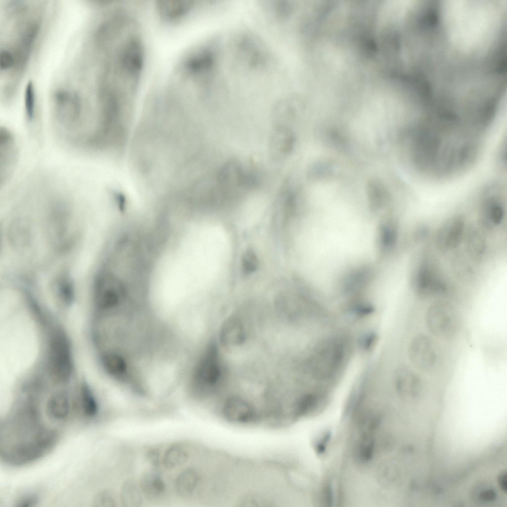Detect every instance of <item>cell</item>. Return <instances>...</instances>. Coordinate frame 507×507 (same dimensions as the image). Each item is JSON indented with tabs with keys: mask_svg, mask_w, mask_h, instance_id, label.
Instances as JSON below:
<instances>
[{
	"mask_svg": "<svg viewBox=\"0 0 507 507\" xmlns=\"http://www.w3.org/2000/svg\"><path fill=\"white\" fill-rule=\"evenodd\" d=\"M1 458L9 464L22 465L35 461L56 444L58 433L42 422L32 400L18 404L0 423Z\"/></svg>",
	"mask_w": 507,
	"mask_h": 507,
	"instance_id": "1",
	"label": "cell"
},
{
	"mask_svg": "<svg viewBox=\"0 0 507 507\" xmlns=\"http://www.w3.org/2000/svg\"><path fill=\"white\" fill-rule=\"evenodd\" d=\"M425 321L428 330L434 335L448 338L454 336L458 328L459 318L454 306L444 301H438L427 310Z\"/></svg>",
	"mask_w": 507,
	"mask_h": 507,
	"instance_id": "2",
	"label": "cell"
},
{
	"mask_svg": "<svg viewBox=\"0 0 507 507\" xmlns=\"http://www.w3.org/2000/svg\"><path fill=\"white\" fill-rule=\"evenodd\" d=\"M415 292L422 297L443 294L447 290L446 281L436 264L430 259H422L415 268L411 277Z\"/></svg>",
	"mask_w": 507,
	"mask_h": 507,
	"instance_id": "3",
	"label": "cell"
},
{
	"mask_svg": "<svg viewBox=\"0 0 507 507\" xmlns=\"http://www.w3.org/2000/svg\"><path fill=\"white\" fill-rule=\"evenodd\" d=\"M49 363L57 380L65 382L70 379L73 370L71 349L66 335L60 331L54 333L50 339Z\"/></svg>",
	"mask_w": 507,
	"mask_h": 507,
	"instance_id": "4",
	"label": "cell"
},
{
	"mask_svg": "<svg viewBox=\"0 0 507 507\" xmlns=\"http://www.w3.org/2000/svg\"><path fill=\"white\" fill-rule=\"evenodd\" d=\"M221 367L216 345L211 343L206 349L197 368L195 383L201 390L217 385L221 376Z\"/></svg>",
	"mask_w": 507,
	"mask_h": 507,
	"instance_id": "5",
	"label": "cell"
},
{
	"mask_svg": "<svg viewBox=\"0 0 507 507\" xmlns=\"http://www.w3.org/2000/svg\"><path fill=\"white\" fill-rule=\"evenodd\" d=\"M408 355L413 364L418 369L429 371L436 366L438 360V348L430 336L419 334L411 340Z\"/></svg>",
	"mask_w": 507,
	"mask_h": 507,
	"instance_id": "6",
	"label": "cell"
},
{
	"mask_svg": "<svg viewBox=\"0 0 507 507\" xmlns=\"http://www.w3.org/2000/svg\"><path fill=\"white\" fill-rule=\"evenodd\" d=\"M221 412L225 420L235 424H254L261 420L260 415L254 406L238 396L227 399Z\"/></svg>",
	"mask_w": 507,
	"mask_h": 507,
	"instance_id": "7",
	"label": "cell"
},
{
	"mask_svg": "<svg viewBox=\"0 0 507 507\" xmlns=\"http://www.w3.org/2000/svg\"><path fill=\"white\" fill-rule=\"evenodd\" d=\"M465 222L460 215L448 219L440 227L436 237V245L442 252H449L459 244L464 232Z\"/></svg>",
	"mask_w": 507,
	"mask_h": 507,
	"instance_id": "8",
	"label": "cell"
},
{
	"mask_svg": "<svg viewBox=\"0 0 507 507\" xmlns=\"http://www.w3.org/2000/svg\"><path fill=\"white\" fill-rule=\"evenodd\" d=\"M295 143L296 137L290 127L274 126L268 141L270 157L275 161L285 159L293 151Z\"/></svg>",
	"mask_w": 507,
	"mask_h": 507,
	"instance_id": "9",
	"label": "cell"
},
{
	"mask_svg": "<svg viewBox=\"0 0 507 507\" xmlns=\"http://www.w3.org/2000/svg\"><path fill=\"white\" fill-rule=\"evenodd\" d=\"M246 169L235 160L223 163L218 169L215 180L227 197L231 192L244 190L243 181Z\"/></svg>",
	"mask_w": 507,
	"mask_h": 507,
	"instance_id": "10",
	"label": "cell"
},
{
	"mask_svg": "<svg viewBox=\"0 0 507 507\" xmlns=\"http://www.w3.org/2000/svg\"><path fill=\"white\" fill-rule=\"evenodd\" d=\"M394 383L398 393L406 399H415L422 391L423 383L420 376L405 365L395 370Z\"/></svg>",
	"mask_w": 507,
	"mask_h": 507,
	"instance_id": "11",
	"label": "cell"
},
{
	"mask_svg": "<svg viewBox=\"0 0 507 507\" xmlns=\"http://www.w3.org/2000/svg\"><path fill=\"white\" fill-rule=\"evenodd\" d=\"M17 148L13 134L5 127L0 130L1 183L8 179L17 160Z\"/></svg>",
	"mask_w": 507,
	"mask_h": 507,
	"instance_id": "12",
	"label": "cell"
},
{
	"mask_svg": "<svg viewBox=\"0 0 507 507\" xmlns=\"http://www.w3.org/2000/svg\"><path fill=\"white\" fill-rule=\"evenodd\" d=\"M194 4L193 1L189 0H160L156 6L162 18L166 21H176L188 15Z\"/></svg>",
	"mask_w": 507,
	"mask_h": 507,
	"instance_id": "13",
	"label": "cell"
},
{
	"mask_svg": "<svg viewBox=\"0 0 507 507\" xmlns=\"http://www.w3.org/2000/svg\"><path fill=\"white\" fill-rule=\"evenodd\" d=\"M221 343L227 347L241 345L246 339V333L241 321L237 317H230L223 324L220 333Z\"/></svg>",
	"mask_w": 507,
	"mask_h": 507,
	"instance_id": "14",
	"label": "cell"
},
{
	"mask_svg": "<svg viewBox=\"0 0 507 507\" xmlns=\"http://www.w3.org/2000/svg\"><path fill=\"white\" fill-rule=\"evenodd\" d=\"M505 215L504 206L501 200L495 196H489L483 202L481 218L482 223L488 227L499 225Z\"/></svg>",
	"mask_w": 507,
	"mask_h": 507,
	"instance_id": "15",
	"label": "cell"
},
{
	"mask_svg": "<svg viewBox=\"0 0 507 507\" xmlns=\"http://www.w3.org/2000/svg\"><path fill=\"white\" fill-rule=\"evenodd\" d=\"M45 411L47 417L51 420L65 419L70 411L69 400L66 393L59 391L52 394L47 401Z\"/></svg>",
	"mask_w": 507,
	"mask_h": 507,
	"instance_id": "16",
	"label": "cell"
},
{
	"mask_svg": "<svg viewBox=\"0 0 507 507\" xmlns=\"http://www.w3.org/2000/svg\"><path fill=\"white\" fill-rule=\"evenodd\" d=\"M199 481V476L195 470L191 468L185 469L176 479L175 491L181 497H188L195 491Z\"/></svg>",
	"mask_w": 507,
	"mask_h": 507,
	"instance_id": "17",
	"label": "cell"
},
{
	"mask_svg": "<svg viewBox=\"0 0 507 507\" xmlns=\"http://www.w3.org/2000/svg\"><path fill=\"white\" fill-rule=\"evenodd\" d=\"M366 192L370 207L373 210L379 209L388 200L387 189L379 180H370L367 185Z\"/></svg>",
	"mask_w": 507,
	"mask_h": 507,
	"instance_id": "18",
	"label": "cell"
},
{
	"mask_svg": "<svg viewBox=\"0 0 507 507\" xmlns=\"http://www.w3.org/2000/svg\"><path fill=\"white\" fill-rule=\"evenodd\" d=\"M140 485L143 493L151 498L159 497L165 488L162 478L152 471L146 472L143 475Z\"/></svg>",
	"mask_w": 507,
	"mask_h": 507,
	"instance_id": "19",
	"label": "cell"
},
{
	"mask_svg": "<svg viewBox=\"0 0 507 507\" xmlns=\"http://www.w3.org/2000/svg\"><path fill=\"white\" fill-rule=\"evenodd\" d=\"M142 491L133 480L125 481L122 486L120 499L123 505L126 507H137L143 503Z\"/></svg>",
	"mask_w": 507,
	"mask_h": 507,
	"instance_id": "20",
	"label": "cell"
},
{
	"mask_svg": "<svg viewBox=\"0 0 507 507\" xmlns=\"http://www.w3.org/2000/svg\"><path fill=\"white\" fill-rule=\"evenodd\" d=\"M188 459V454L181 445L175 444L170 446L162 457V463L168 469H174L182 466Z\"/></svg>",
	"mask_w": 507,
	"mask_h": 507,
	"instance_id": "21",
	"label": "cell"
},
{
	"mask_svg": "<svg viewBox=\"0 0 507 507\" xmlns=\"http://www.w3.org/2000/svg\"><path fill=\"white\" fill-rule=\"evenodd\" d=\"M101 361L105 370L114 377H123L126 373L127 366L125 360L117 354H105L102 356Z\"/></svg>",
	"mask_w": 507,
	"mask_h": 507,
	"instance_id": "22",
	"label": "cell"
},
{
	"mask_svg": "<svg viewBox=\"0 0 507 507\" xmlns=\"http://www.w3.org/2000/svg\"><path fill=\"white\" fill-rule=\"evenodd\" d=\"M466 245L472 255L479 257L484 253L486 240L482 233L476 228L469 229L466 237Z\"/></svg>",
	"mask_w": 507,
	"mask_h": 507,
	"instance_id": "23",
	"label": "cell"
},
{
	"mask_svg": "<svg viewBox=\"0 0 507 507\" xmlns=\"http://www.w3.org/2000/svg\"><path fill=\"white\" fill-rule=\"evenodd\" d=\"M81 403L84 415L88 417H93L97 415L98 405L90 388L84 383L81 388Z\"/></svg>",
	"mask_w": 507,
	"mask_h": 507,
	"instance_id": "24",
	"label": "cell"
},
{
	"mask_svg": "<svg viewBox=\"0 0 507 507\" xmlns=\"http://www.w3.org/2000/svg\"><path fill=\"white\" fill-rule=\"evenodd\" d=\"M56 285L60 298L65 304H70L73 300L74 292L73 285L69 278L62 276L57 281Z\"/></svg>",
	"mask_w": 507,
	"mask_h": 507,
	"instance_id": "25",
	"label": "cell"
},
{
	"mask_svg": "<svg viewBox=\"0 0 507 507\" xmlns=\"http://www.w3.org/2000/svg\"><path fill=\"white\" fill-rule=\"evenodd\" d=\"M24 103L27 118L31 121L35 116V99L34 85L31 81L27 82L25 87Z\"/></svg>",
	"mask_w": 507,
	"mask_h": 507,
	"instance_id": "26",
	"label": "cell"
},
{
	"mask_svg": "<svg viewBox=\"0 0 507 507\" xmlns=\"http://www.w3.org/2000/svg\"><path fill=\"white\" fill-rule=\"evenodd\" d=\"M243 273L248 275L254 272L258 265V260L255 253L252 250L245 251L242 258Z\"/></svg>",
	"mask_w": 507,
	"mask_h": 507,
	"instance_id": "27",
	"label": "cell"
},
{
	"mask_svg": "<svg viewBox=\"0 0 507 507\" xmlns=\"http://www.w3.org/2000/svg\"><path fill=\"white\" fill-rule=\"evenodd\" d=\"M116 499L114 494L108 490L99 492L95 497L93 504L96 507H109L115 506Z\"/></svg>",
	"mask_w": 507,
	"mask_h": 507,
	"instance_id": "28",
	"label": "cell"
},
{
	"mask_svg": "<svg viewBox=\"0 0 507 507\" xmlns=\"http://www.w3.org/2000/svg\"><path fill=\"white\" fill-rule=\"evenodd\" d=\"M15 59L12 52L3 49L0 53V67L1 69H6L11 67L14 63Z\"/></svg>",
	"mask_w": 507,
	"mask_h": 507,
	"instance_id": "29",
	"label": "cell"
},
{
	"mask_svg": "<svg viewBox=\"0 0 507 507\" xmlns=\"http://www.w3.org/2000/svg\"><path fill=\"white\" fill-rule=\"evenodd\" d=\"M38 498L35 495H28L19 499L15 505L17 507H29L33 506L38 502Z\"/></svg>",
	"mask_w": 507,
	"mask_h": 507,
	"instance_id": "30",
	"label": "cell"
},
{
	"mask_svg": "<svg viewBox=\"0 0 507 507\" xmlns=\"http://www.w3.org/2000/svg\"><path fill=\"white\" fill-rule=\"evenodd\" d=\"M159 455L158 452L154 450L150 451L147 455V458L149 462L153 465L158 463Z\"/></svg>",
	"mask_w": 507,
	"mask_h": 507,
	"instance_id": "31",
	"label": "cell"
}]
</instances>
